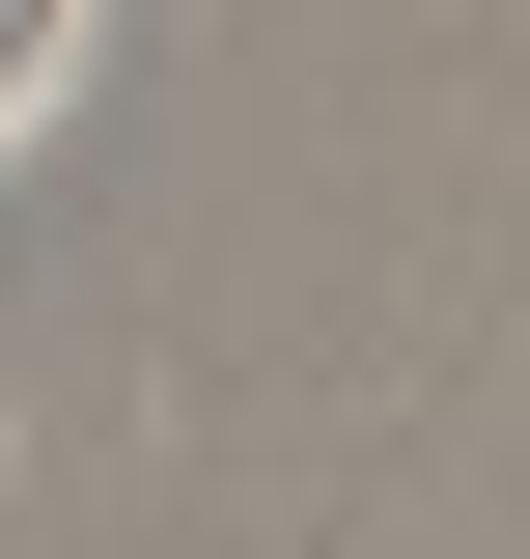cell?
Returning <instances> with one entry per match:
<instances>
[{
	"label": "cell",
	"instance_id": "cell-1",
	"mask_svg": "<svg viewBox=\"0 0 530 559\" xmlns=\"http://www.w3.org/2000/svg\"><path fill=\"white\" fill-rule=\"evenodd\" d=\"M57 57H84V0H0V84H57Z\"/></svg>",
	"mask_w": 530,
	"mask_h": 559
},
{
	"label": "cell",
	"instance_id": "cell-2",
	"mask_svg": "<svg viewBox=\"0 0 530 559\" xmlns=\"http://www.w3.org/2000/svg\"><path fill=\"white\" fill-rule=\"evenodd\" d=\"M0 140H28V84H0Z\"/></svg>",
	"mask_w": 530,
	"mask_h": 559
}]
</instances>
